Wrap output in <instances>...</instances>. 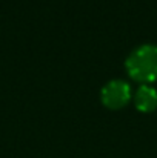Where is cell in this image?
Wrapping results in <instances>:
<instances>
[{
  "mask_svg": "<svg viewBox=\"0 0 157 158\" xmlns=\"http://www.w3.org/2000/svg\"><path fill=\"white\" fill-rule=\"evenodd\" d=\"M128 74L139 81H153L157 78V45L140 43L128 54L125 60Z\"/></svg>",
  "mask_w": 157,
  "mask_h": 158,
  "instance_id": "1",
  "label": "cell"
},
{
  "mask_svg": "<svg viewBox=\"0 0 157 158\" xmlns=\"http://www.w3.org/2000/svg\"><path fill=\"white\" fill-rule=\"evenodd\" d=\"M131 97V86L123 78H111L100 89V98L109 107H120Z\"/></svg>",
  "mask_w": 157,
  "mask_h": 158,
  "instance_id": "2",
  "label": "cell"
},
{
  "mask_svg": "<svg viewBox=\"0 0 157 158\" xmlns=\"http://www.w3.org/2000/svg\"><path fill=\"white\" fill-rule=\"evenodd\" d=\"M134 103L140 110H153L157 106V89L151 85H140L134 92Z\"/></svg>",
  "mask_w": 157,
  "mask_h": 158,
  "instance_id": "3",
  "label": "cell"
}]
</instances>
